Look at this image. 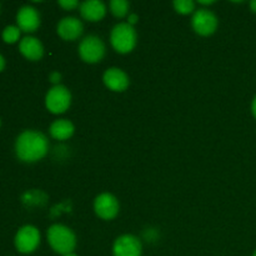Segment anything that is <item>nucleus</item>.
Returning a JSON list of instances; mask_svg holds the SVG:
<instances>
[{
	"mask_svg": "<svg viewBox=\"0 0 256 256\" xmlns=\"http://www.w3.org/2000/svg\"><path fill=\"white\" fill-rule=\"evenodd\" d=\"M59 5L65 10H74L79 6V2L78 0H60Z\"/></svg>",
	"mask_w": 256,
	"mask_h": 256,
	"instance_id": "19",
	"label": "nucleus"
},
{
	"mask_svg": "<svg viewBox=\"0 0 256 256\" xmlns=\"http://www.w3.org/2000/svg\"><path fill=\"white\" fill-rule=\"evenodd\" d=\"M250 8H252V12H256V0H252V2H250Z\"/></svg>",
	"mask_w": 256,
	"mask_h": 256,
	"instance_id": "24",
	"label": "nucleus"
},
{
	"mask_svg": "<svg viewBox=\"0 0 256 256\" xmlns=\"http://www.w3.org/2000/svg\"><path fill=\"white\" fill-rule=\"evenodd\" d=\"M174 8L179 14L188 15L195 10V2L192 0H175Z\"/></svg>",
	"mask_w": 256,
	"mask_h": 256,
	"instance_id": "18",
	"label": "nucleus"
},
{
	"mask_svg": "<svg viewBox=\"0 0 256 256\" xmlns=\"http://www.w3.org/2000/svg\"><path fill=\"white\" fill-rule=\"evenodd\" d=\"M60 79H62V75H60L58 72H52V75H50V82H54L55 85H59Z\"/></svg>",
	"mask_w": 256,
	"mask_h": 256,
	"instance_id": "20",
	"label": "nucleus"
},
{
	"mask_svg": "<svg viewBox=\"0 0 256 256\" xmlns=\"http://www.w3.org/2000/svg\"><path fill=\"white\" fill-rule=\"evenodd\" d=\"M14 242L18 252L22 254H30L35 252L40 244L39 230L32 225H25L16 232Z\"/></svg>",
	"mask_w": 256,
	"mask_h": 256,
	"instance_id": "6",
	"label": "nucleus"
},
{
	"mask_svg": "<svg viewBox=\"0 0 256 256\" xmlns=\"http://www.w3.org/2000/svg\"><path fill=\"white\" fill-rule=\"evenodd\" d=\"M82 22L78 18H64L58 24V34L64 40H75L82 34Z\"/></svg>",
	"mask_w": 256,
	"mask_h": 256,
	"instance_id": "11",
	"label": "nucleus"
},
{
	"mask_svg": "<svg viewBox=\"0 0 256 256\" xmlns=\"http://www.w3.org/2000/svg\"><path fill=\"white\" fill-rule=\"evenodd\" d=\"M79 55L85 62H99L105 55V45L99 36L89 35L84 38L79 45Z\"/></svg>",
	"mask_w": 256,
	"mask_h": 256,
	"instance_id": "5",
	"label": "nucleus"
},
{
	"mask_svg": "<svg viewBox=\"0 0 256 256\" xmlns=\"http://www.w3.org/2000/svg\"><path fill=\"white\" fill-rule=\"evenodd\" d=\"M110 12L116 18H124L129 12L130 4L126 0H112L109 2Z\"/></svg>",
	"mask_w": 256,
	"mask_h": 256,
	"instance_id": "16",
	"label": "nucleus"
},
{
	"mask_svg": "<svg viewBox=\"0 0 256 256\" xmlns=\"http://www.w3.org/2000/svg\"><path fill=\"white\" fill-rule=\"evenodd\" d=\"M199 4H202V5H212V4H214V2H202V0H200Z\"/></svg>",
	"mask_w": 256,
	"mask_h": 256,
	"instance_id": "25",
	"label": "nucleus"
},
{
	"mask_svg": "<svg viewBox=\"0 0 256 256\" xmlns=\"http://www.w3.org/2000/svg\"><path fill=\"white\" fill-rule=\"evenodd\" d=\"M16 22L18 28L25 32H32L39 28L40 25V16L39 12L35 8L29 6H22V9L18 12L16 15Z\"/></svg>",
	"mask_w": 256,
	"mask_h": 256,
	"instance_id": "10",
	"label": "nucleus"
},
{
	"mask_svg": "<svg viewBox=\"0 0 256 256\" xmlns=\"http://www.w3.org/2000/svg\"><path fill=\"white\" fill-rule=\"evenodd\" d=\"M252 256H256V250H255V252H254V255H252Z\"/></svg>",
	"mask_w": 256,
	"mask_h": 256,
	"instance_id": "27",
	"label": "nucleus"
},
{
	"mask_svg": "<svg viewBox=\"0 0 256 256\" xmlns=\"http://www.w3.org/2000/svg\"><path fill=\"white\" fill-rule=\"evenodd\" d=\"M48 242L55 252L68 255L76 246V236L72 229L62 224H55L48 229Z\"/></svg>",
	"mask_w": 256,
	"mask_h": 256,
	"instance_id": "2",
	"label": "nucleus"
},
{
	"mask_svg": "<svg viewBox=\"0 0 256 256\" xmlns=\"http://www.w3.org/2000/svg\"><path fill=\"white\" fill-rule=\"evenodd\" d=\"M252 114H254V116L256 118V96H255V99L252 100Z\"/></svg>",
	"mask_w": 256,
	"mask_h": 256,
	"instance_id": "22",
	"label": "nucleus"
},
{
	"mask_svg": "<svg viewBox=\"0 0 256 256\" xmlns=\"http://www.w3.org/2000/svg\"><path fill=\"white\" fill-rule=\"evenodd\" d=\"M192 29L202 36L214 34L218 28V18L212 12L208 9H199L194 12L192 19Z\"/></svg>",
	"mask_w": 256,
	"mask_h": 256,
	"instance_id": "7",
	"label": "nucleus"
},
{
	"mask_svg": "<svg viewBox=\"0 0 256 256\" xmlns=\"http://www.w3.org/2000/svg\"><path fill=\"white\" fill-rule=\"evenodd\" d=\"M72 104V94L64 85H54L45 96L46 109L52 114H62Z\"/></svg>",
	"mask_w": 256,
	"mask_h": 256,
	"instance_id": "4",
	"label": "nucleus"
},
{
	"mask_svg": "<svg viewBox=\"0 0 256 256\" xmlns=\"http://www.w3.org/2000/svg\"><path fill=\"white\" fill-rule=\"evenodd\" d=\"M49 149L48 138L42 132L26 130L22 132L15 142L18 158L25 162H35L42 159Z\"/></svg>",
	"mask_w": 256,
	"mask_h": 256,
	"instance_id": "1",
	"label": "nucleus"
},
{
	"mask_svg": "<svg viewBox=\"0 0 256 256\" xmlns=\"http://www.w3.org/2000/svg\"><path fill=\"white\" fill-rule=\"evenodd\" d=\"M104 84L112 92H124L129 86V76L119 68H110L104 72Z\"/></svg>",
	"mask_w": 256,
	"mask_h": 256,
	"instance_id": "12",
	"label": "nucleus"
},
{
	"mask_svg": "<svg viewBox=\"0 0 256 256\" xmlns=\"http://www.w3.org/2000/svg\"><path fill=\"white\" fill-rule=\"evenodd\" d=\"M19 50L26 59L36 62L40 60L44 55V48H42V42L34 36H25L20 42Z\"/></svg>",
	"mask_w": 256,
	"mask_h": 256,
	"instance_id": "14",
	"label": "nucleus"
},
{
	"mask_svg": "<svg viewBox=\"0 0 256 256\" xmlns=\"http://www.w3.org/2000/svg\"><path fill=\"white\" fill-rule=\"evenodd\" d=\"M80 14L88 22H99L106 14V5L100 0H88L80 5Z\"/></svg>",
	"mask_w": 256,
	"mask_h": 256,
	"instance_id": "13",
	"label": "nucleus"
},
{
	"mask_svg": "<svg viewBox=\"0 0 256 256\" xmlns=\"http://www.w3.org/2000/svg\"><path fill=\"white\" fill-rule=\"evenodd\" d=\"M4 66H5V60H4V58H2V55H0V72H2V70L4 69Z\"/></svg>",
	"mask_w": 256,
	"mask_h": 256,
	"instance_id": "23",
	"label": "nucleus"
},
{
	"mask_svg": "<svg viewBox=\"0 0 256 256\" xmlns=\"http://www.w3.org/2000/svg\"><path fill=\"white\" fill-rule=\"evenodd\" d=\"M50 135L56 140H66L72 136L74 134V125L70 120L66 119H59L55 120L52 125H50Z\"/></svg>",
	"mask_w": 256,
	"mask_h": 256,
	"instance_id": "15",
	"label": "nucleus"
},
{
	"mask_svg": "<svg viewBox=\"0 0 256 256\" xmlns=\"http://www.w3.org/2000/svg\"><path fill=\"white\" fill-rule=\"evenodd\" d=\"M0 125H2V122H0Z\"/></svg>",
	"mask_w": 256,
	"mask_h": 256,
	"instance_id": "28",
	"label": "nucleus"
},
{
	"mask_svg": "<svg viewBox=\"0 0 256 256\" xmlns=\"http://www.w3.org/2000/svg\"><path fill=\"white\" fill-rule=\"evenodd\" d=\"M94 210L98 216L102 218V219L112 220L119 212V202L114 195L104 192L95 199Z\"/></svg>",
	"mask_w": 256,
	"mask_h": 256,
	"instance_id": "9",
	"label": "nucleus"
},
{
	"mask_svg": "<svg viewBox=\"0 0 256 256\" xmlns=\"http://www.w3.org/2000/svg\"><path fill=\"white\" fill-rule=\"evenodd\" d=\"M64 256H78L76 254H74V252H70V254H68V255H64Z\"/></svg>",
	"mask_w": 256,
	"mask_h": 256,
	"instance_id": "26",
	"label": "nucleus"
},
{
	"mask_svg": "<svg viewBox=\"0 0 256 256\" xmlns=\"http://www.w3.org/2000/svg\"><path fill=\"white\" fill-rule=\"evenodd\" d=\"M142 242L136 236L130 234L118 238L112 246L114 256H142Z\"/></svg>",
	"mask_w": 256,
	"mask_h": 256,
	"instance_id": "8",
	"label": "nucleus"
},
{
	"mask_svg": "<svg viewBox=\"0 0 256 256\" xmlns=\"http://www.w3.org/2000/svg\"><path fill=\"white\" fill-rule=\"evenodd\" d=\"M138 20H139V16L136 14H129V16H128V24H130L132 26L134 24H136Z\"/></svg>",
	"mask_w": 256,
	"mask_h": 256,
	"instance_id": "21",
	"label": "nucleus"
},
{
	"mask_svg": "<svg viewBox=\"0 0 256 256\" xmlns=\"http://www.w3.org/2000/svg\"><path fill=\"white\" fill-rule=\"evenodd\" d=\"M136 32L134 26H132L128 22H120L115 25L110 34V42L112 48L120 54H126L130 52L136 45Z\"/></svg>",
	"mask_w": 256,
	"mask_h": 256,
	"instance_id": "3",
	"label": "nucleus"
},
{
	"mask_svg": "<svg viewBox=\"0 0 256 256\" xmlns=\"http://www.w3.org/2000/svg\"><path fill=\"white\" fill-rule=\"evenodd\" d=\"M20 32H22V30L18 26L9 25V26L5 28L4 32H2V40H4L5 42H8V44H14V42H16L18 40H19Z\"/></svg>",
	"mask_w": 256,
	"mask_h": 256,
	"instance_id": "17",
	"label": "nucleus"
}]
</instances>
